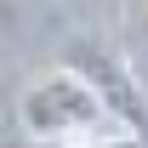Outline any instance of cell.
I'll list each match as a JSON object with an SVG mask.
<instances>
[{
	"label": "cell",
	"mask_w": 148,
	"mask_h": 148,
	"mask_svg": "<svg viewBox=\"0 0 148 148\" xmlns=\"http://www.w3.org/2000/svg\"><path fill=\"white\" fill-rule=\"evenodd\" d=\"M17 131L34 148H74L86 137H103V131H120V125L108 120L97 86L74 63H51L17 91Z\"/></svg>",
	"instance_id": "6da1fadb"
},
{
	"label": "cell",
	"mask_w": 148,
	"mask_h": 148,
	"mask_svg": "<svg viewBox=\"0 0 148 148\" xmlns=\"http://www.w3.org/2000/svg\"><path fill=\"white\" fill-rule=\"evenodd\" d=\"M69 63H74V69H80V74L97 86V97H103L108 120H114L120 131H131V137L148 148V103H143V91H137V86H131L125 74H120L108 57L97 51V46H80V51H69Z\"/></svg>",
	"instance_id": "7a4b0ae2"
},
{
	"label": "cell",
	"mask_w": 148,
	"mask_h": 148,
	"mask_svg": "<svg viewBox=\"0 0 148 148\" xmlns=\"http://www.w3.org/2000/svg\"><path fill=\"white\" fill-rule=\"evenodd\" d=\"M74 148H143L131 131H103V137H86V143H74Z\"/></svg>",
	"instance_id": "3957f363"
},
{
	"label": "cell",
	"mask_w": 148,
	"mask_h": 148,
	"mask_svg": "<svg viewBox=\"0 0 148 148\" xmlns=\"http://www.w3.org/2000/svg\"><path fill=\"white\" fill-rule=\"evenodd\" d=\"M6 46H12V0H0V57H6Z\"/></svg>",
	"instance_id": "277c9868"
}]
</instances>
